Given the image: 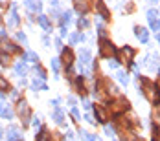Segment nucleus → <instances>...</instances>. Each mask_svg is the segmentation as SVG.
Masks as SVG:
<instances>
[{
  "label": "nucleus",
  "instance_id": "nucleus-17",
  "mask_svg": "<svg viewBox=\"0 0 160 141\" xmlns=\"http://www.w3.org/2000/svg\"><path fill=\"white\" fill-rule=\"evenodd\" d=\"M147 66H149V70H155V68L158 66V55H157V53L147 57Z\"/></svg>",
  "mask_w": 160,
  "mask_h": 141
},
{
  "label": "nucleus",
  "instance_id": "nucleus-19",
  "mask_svg": "<svg viewBox=\"0 0 160 141\" xmlns=\"http://www.w3.org/2000/svg\"><path fill=\"white\" fill-rule=\"evenodd\" d=\"M96 115H98V121L99 123H107V114H105V110L101 108V106H96Z\"/></svg>",
  "mask_w": 160,
  "mask_h": 141
},
{
  "label": "nucleus",
  "instance_id": "nucleus-29",
  "mask_svg": "<svg viewBox=\"0 0 160 141\" xmlns=\"http://www.w3.org/2000/svg\"><path fill=\"white\" fill-rule=\"evenodd\" d=\"M105 132H107V136H109V138H114V136H116V130H114V126L107 125V123H105Z\"/></svg>",
  "mask_w": 160,
  "mask_h": 141
},
{
  "label": "nucleus",
  "instance_id": "nucleus-22",
  "mask_svg": "<svg viewBox=\"0 0 160 141\" xmlns=\"http://www.w3.org/2000/svg\"><path fill=\"white\" fill-rule=\"evenodd\" d=\"M116 79H118L123 86H127V84H129V77H127V73H125V72H118V73H116Z\"/></svg>",
  "mask_w": 160,
  "mask_h": 141
},
{
  "label": "nucleus",
  "instance_id": "nucleus-33",
  "mask_svg": "<svg viewBox=\"0 0 160 141\" xmlns=\"http://www.w3.org/2000/svg\"><path fill=\"white\" fill-rule=\"evenodd\" d=\"M109 68H111V70H116V68H118V66H120V63H118V61H116V59H109Z\"/></svg>",
  "mask_w": 160,
  "mask_h": 141
},
{
  "label": "nucleus",
  "instance_id": "nucleus-7",
  "mask_svg": "<svg viewBox=\"0 0 160 141\" xmlns=\"http://www.w3.org/2000/svg\"><path fill=\"white\" fill-rule=\"evenodd\" d=\"M96 7L98 11H99V15H101V18H111V13H109V9H107V6H105V2L103 0H96Z\"/></svg>",
  "mask_w": 160,
  "mask_h": 141
},
{
  "label": "nucleus",
  "instance_id": "nucleus-50",
  "mask_svg": "<svg viewBox=\"0 0 160 141\" xmlns=\"http://www.w3.org/2000/svg\"><path fill=\"white\" fill-rule=\"evenodd\" d=\"M158 40H160V33H158Z\"/></svg>",
  "mask_w": 160,
  "mask_h": 141
},
{
  "label": "nucleus",
  "instance_id": "nucleus-20",
  "mask_svg": "<svg viewBox=\"0 0 160 141\" xmlns=\"http://www.w3.org/2000/svg\"><path fill=\"white\" fill-rule=\"evenodd\" d=\"M32 90H48V86L42 82V79H35L32 82Z\"/></svg>",
  "mask_w": 160,
  "mask_h": 141
},
{
  "label": "nucleus",
  "instance_id": "nucleus-15",
  "mask_svg": "<svg viewBox=\"0 0 160 141\" xmlns=\"http://www.w3.org/2000/svg\"><path fill=\"white\" fill-rule=\"evenodd\" d=\"M0 115L4 119H13V110H11V106L9 105L8 106H0Z\"/></svg>",
  "mask_w": 160,
  "mask_h": 141
},
{
  "label": "nucleus",
  "instance_id": "nucleus-43",
  "mask_svg": "<svg viewBox=\"0 0 160 141\" xmlns=\"http://www.w3.org/2000/svg\"><path fill=\"white\" fill-rule=\"evenodd\" d=\"M52 105H53V108H57V106H59V99H53Z\"/></svg>",
  "mask_w": 160,
  "mask_h": 141
},
{
  "label": "nucleus",
  "instance_id": "nucleus-2",
  "mask_svg": "<svg viewBox=\"0 0 160 141\" xmlns=\"http://www.w3.org/2000/svg\"><path fill=\"white\" fill-rule=\"evenodd\" d=\"M99 53H101V57H105V59H111L112 55L116 53V48L112 46L111 40H107V39H101V42H99Z\"/></svg>",
  "mask_w": 160,
  "mask_h": 141
},
{
  "label": "nucleus",
  "instance_id": "nucleus-9",
  "mask_svg": "<svg viewBox=\"0 0 160 141\" xmlns=\"http://www.w3.org/2000/svg\"><path fill=\"white\" fill-rule=\"evenodd\" d=\"M0 48H2V51H4V53H13V51L18 49L13 42H9V40H6V39H2V40H0Z\"/></svg>",
  "mask_w": 160,
  "mask_h": 141
},
{
  "label": "nucleus",
  "instance_id": "nucleus-10",
  "mask_svg": "<svg viewBox=\"0 0 160 141\" xmlns=\"http://www.w3.org/2000/svg\"><path fill=\"white\" fill-rule=\"evenodd\" d=\"M26 7L30 11H33V13H41V9H42V6H41L39 0H26Z\"/></svg>",
  "mask_w": 160,
  "mask_h": 141
},
{
  "label": "nucleus",
  "instance_id": "nucleus-16",
  "mask_svg": "<svg viewBox=\"0 0 160 141\" xmlns=\"http://www.w3.org/2000/svg\"><path fill=\"white\" fill-rule=\"evenodd\" d=\"M15 73L18 75V77H22V75H26L28 73V66L22 63H17L15 64Z\"/></svg>",
  "mask_w": 160,
  "mask_h": 141
},
{
  "label": "nucleus",
  "instance_id": "nucleus-23",
  "mask_svg": "<svg viewBox=\"0 0 160 141\" xmlns=\"http://www.w3.org/2000/svg\"><path fill=\"white\" fill-rule=\"evenodd\" d=\"M83 40H85V37H83L81 33H72V35H70V42H72V44H78V42H83Z\"/></svg>",
  "mask_w": 160,
  "mask_h": 141
},
{
  "label": "nucleus",
  "instance_id": "nucleus-5",
  "mask_svg": "<svg viewBox=\"0 0 160 141\" xmlns=\"http://www.w3.org/2000/svg\"><path fill=\"white\" fill-rule=\"evenodd\" d=\"M17 112H18V115L22 117L24 125H28V121H30V115H32L28 103H26V101H18V105H17Z\"/></svg>",
  "mask_w": 160,
  "mask_h": 141
},
{
  "label": "nucleus",
  "instance_id": "nucleus-30",
  "mask_svg": "<svg viewBox=\"0 0 160 141\" xmlns=\"http://www.w3.org/2000/svg\"><path fill=\"white\" fill-rule=\"evenodd\" d=\"M0 64L2 66H8L9 64V55L8 53H0Z\"/></svg>",
  "mask_w": 160,
  "mask_h": 141
},
{
  "label": "nucleus",
  "instance_id": "nucleus-35",
  "mask_svg": "<svg viewBox=\"0 0 160 141\" xmlns=\"http://www.w3.org/2000/svg\"><path fill=\"white\" fill-rule=\"evenodd\" d=\"M122 141H136L134 139V136H131V134H125V132H123V134H122Z\"/></svg>",
  "mask_w": 160,
  "mask_h": 141
},
{
  "label": "nucleus",
  "instance_id": "nucleus-39",
  "mask_svg": "<svg viewBox=\"0 0 160 141\" xmlns=\"http://www.w3.org/2000/svg\"><path fill=\"white\" fill-rule=\"evenodd\" d=\"M55 48H57V49H63V44H61V40H59V39L55 40Z\"/></svg>",
  "mask_w": 160,
  "mask_h": 141
},
{
  "label": "nucleus",
  "instance_id": "nucleus-3",
  "mask_svg": "<svg viewBox=\"0 0 160 141\" xmlns=\"http://www.w3.org/2000/svg\"><path fill=\"white\" fill-rule=\"evenodd\" d=\"M144 94H145V97H147L151 103H155V101L158 99L157 84H153V82H149V81H144Z\"/></svg>",
  "mask_w": 160,
  "mask_h": 141
},
{
  "label": "nucleus",
  "instance_id": "nucleus-41",
  "mask_svg": "<svg viewBox=\"0 0 160 141\" xmlns=\"http://www.w3.org/2000/svg\"><path fill=\"white\" fill-rule=\"evenodd\" d=\"M85 119H87L88 123H94V119H92V115H90V114H87V115H85Z\"/></svg>",
  "mask_w": 160,
  "mask_h": 141
},
{
  "label": "nucleus",
  "instance_id": "nucleus-36",
  "mask_svg": "<svg viewBox=\"0 0 160 141\" xmlns=\"http://www.w3.org/2000/svg\"><path fill=\"white\" fill-rule=\"evenodd\" d=\"M17 39H18V40L22 42V44H26V42H28V39H26V35H24L22 31H18V33H17Z\"/></svg>",
  "mask_w": 160,
  "mask_h": 141
},
{
  "label": "nucleus",
  "instance_id": "nucleus-28",
  "mask_svg": "<svg viewBox=\"0 0 160 141\" xmlns=\"http://www.w3.org/2000/svg\"><path fill=\"white\" fill-rule=\"evenodd\" d=\"M76 6H78V11H79V13H87V11H88V6H87L83 0H81V2H78Z\"/></svg>",
  "mask_w": 160,
  "mask_h": 141
},
{
  "label": "nucleus",
  "instance_id": "nucleus-40",
  "mask_svg": "<svg viewBox=\"0 0 160 141\" xmlns=\"http://www.w3.org/2000/svg\"><path fill=\"white\" fill-rule=\"evenodd\" d=\"M50 4H52V7H59V0H52Z\"/></svg>",
  "mask_w": 160,
  "mask_h": 141
},
{
  "label": "nucleus",
  "instance_id": "nucleus-1",
  "mask_svg": "<svg viewBox=\"0 0 160 141\" xmlns=\"http://www.w3.org/2000/svg\"><path fill=\"white\" fill-rule=\"evenodd\" d=\"M109 110H111L112 114L120 115L122 112H125V110H129V103H127V99H123V97H118L116 101H112L111 105H109Z\"/></svg>",
  "mask_w": 160,
  "mask_h": 141
},
{
  "label": "nucleus",
  "instance_id": "nucleus-46",
  "mask_svg": "<svg viewBox=\"0 0 160 141\" xmlns=\"http://www.w3.org/2000/svg\"><path fill=\"white\" fill-rule=\"evenodd\" d=\"M4 101H6V95H4L2 92H0V103H4Z\"/></svg>",
  "mask_w": 160,
  "mask_h": 141
},
{
  "label": "nucleus",
  "instance_id": "nucleus-32",
  "mask_svg": "<svg viewBox=\"0 0 160 141\" xmlns=\"http://www.w3.org/2000/svg\"><path fill=\"white\" fill-rule=\"evenodd\" d=\"M35 73H37V75H39L41 79H46V72H44L41 66H35Z\"/></svg>",
  "mask_w": 160,
  "mask_h": 141
},
{
  "label": "nucleus",
  "instance_id": "nucleus-11",
  "mask_svg": "<svg viewBox=\"0 0 160 141\" xmlns=\"http://www.w3.org/2000/svg\"><path fill=\"white\" fill-rule=\"evenodd\" d=\"M20 134H18V130H17L15 126H9L8 128V141H20Z\"/></svg>",
  "mask_w": 160,
  "mask_h": 141
},
{
  "label": "nucleus",
  "instance_id": "nucleus-26",
  "mask_svg": "<svg viewBox=\"0 0 160 141\" xmlns=\"http://www.w3.org/2000/svg\"><path fill=\"white\" fill-rule=\"evenodd\" d=\"M37 141H50V134H48V130H41V134H39Z\"/></svg>",
  "mask_w": 160,
  "mask_h": 141
},
{
  "label": "nucleus",
  "instance_id": "nucleus-21",
  "mask_svg": "<svg viewBox=\"0 0 160 141\" xmlns=\"http://www.w3.org/2000/svg\"><path fill=\"white\" fill-rule=\"evenodd\" d=\"M24 61H28V63H37V61H39V55H37L35 51H32V49H28L26 55H24Z\"/></svg>",
  "mask_w": 160,
  "mask_h": 141
},
{
  "label": "nucleus",
  "instance_id": "nucleus-47",
  "mask_svg": "<svg viewBox=\"0 0 160 141\" xmlns=\"http://www.w3.org/2000/svg\"><path fill=\"white\" fill-rule=\"evenodd\" d=\"M2 136H4V130H2V126H0V139H2Z\"/></svg>",
  "mask_w": 160,
  "mask_h": 141
},
{
  "label": "nucleus",
  "instance_id": "nucleus-44",
  "mask_svg": "<svg viewBox=\"0 0 160 141\" xmlns=\"http://www.w3.org/2000/svg\"><path fill=\"white\" fill-rule=\"evenodd\" d=\"M41 125V121H39V117H35V119H33V126H39Z\"/></svg>",
  "mask_w": 160,
  "mask_h": 141
},
{
  "label": "nucleus",
  "instance_id": "nucleus-49",
  "mask_svg": "<svg viewBox=\"0 0 160 141\" xmlns=\"http://www.w3.org/2000/svg\"><path fill=\"white\" fill-rule=\"evenodd\" d=\"M157 86H160V81H158V84H157Z\"/></svg>",
  "mask_w": 160,
  "mask_h": 141
},
{
  "label": "nucleus",
  "instance_id": "nucleus-42",
  "mask_svg": "<svg viewBox=\"0 0 160 141\" xmlns=\"http://www.w3.org/2000/svg\"><path fill=\"white\" fill-rule=\"evenodd\" d=\"M83 106H85V108H87V110H90V106H92V105H90L88 101H83Z\"/></svg>",
  "mask_w": 160,
  "mask_h": 141
},
{
  "label": "nucleus",
  "instance_id": "nucleus-18",
  "mask_svg": "<svg viewBox=\"0 0 160 141\" xmlns=\"http://www.w3.org/2000/svg\"><path fill=\"white\" fill-rule=\"evenodd\" d=\"M63 119H64V114H63V110L59 108H55V112H53V121L57 123V125H63Z\"/></svg>",
  "mask_w": 160,
  "mask_h": 141
},
{
  "label": "nucleus",
  "instance_id": "nucleus-37",
  "mask_svg": "<svg viewBox=\"0 0 160 141\" xmlns=\"http://www.w3.org/2000/svg\"><path fill=\"white\" fill-rule=\"evenodd\" d=\"M72 115H74V117H76L78 121L81 119V115H79V110H78V108H72Z\"/></svg>",
  "mask_w": 160,
  "mask_h": 141
},
{
  "label": "nucleus",
  "instance_id": "nucleus-25",
  "mask_svg": "<svg viewBox=\"0 0 160 141\" xmlns=\"http://www.w3.org/2000/svg\"><path fill=\"white\" fill-rule=\"evenodd\" d=\"M70 20H72V13H70V11H66V13H63V15H61V24H68V22H70Z\"/></svg>",
  "mask_w": 160,
  "mask_h": 141
},
{
  "label": "nucleus",
  "instance_id": "nucleus-48",
  "mask_svg": "<svg viewBox=\"0 0 160 141\" xmlns=\"http://www.w3.org/2000/svg\"><path fill=\"white\" fill-rule=\"evenodd\" d=\"M74 2H76V4H78V2H81V0H74Z\"/></svg>",
  "mask_w": 160,
  "mask_h": 141
},
{
  "label": "nucleus",
  "instance_id": "nucleus-34",
  "mask_svg": "<svg viewBox=\"0 0 160 141\" xmlns=\"http://www.w3.org/2000/svg\"><path fill=\"white\" fill-rule=\"evenodd\" d=\"M78 26H79V30H81V28H87V26H88V20H87V18H83V16H81L79 20H78Z\"/></svg>",
  "mask_w": 160,
  "mask_h": 141
},
{
  "label": "nucleus",
  "instance_id": "nucleus-12",
  "mask_svg": "<svg viewBox=\"0 0 160 141\" xmlns=\"http://www.w3.org/2000/svg\"><path fill=\"white\" fill-rule=\"evenodd\" d=\"M79 59H81V66H88V64H90V61H92L90 51H88V49H81Z\"/></svg>",
  "mask_w": 160,
  "mask_h": 141
},
{
  "label": "nucleus",
  "instance_id": "nucleus-24",
  "mask_svg": "<svg viewBox=\"0 0 160 141\" xmlns=\"http://www.w3.org/2000/svg\"><path fill=\"white\" fill-rule=\"evenodd\" d=\"M39 24H41V26H42V28H44L46 31L50 30V20H48V16L41 15V16H39Z\"/></svg>",
  "mask_w": 160,
  "mask_h": 141
},
{
  "label": "nucleus",
  "instance_id": "nucleus-13",
  "mask_svg": "<svg viewBox=\"0 0 160 141\" xmlns=\"http://www.w3.org/2000/svg\"><path fill=\"white\" fill-rule=\"evenodd\" d=\"M61 61L64 63L66 68L72 64V61H74V53H72V49H63V59H61Z\"/></svg>",
  "mask_w": 160,
  "mask_h": 141
},
{
  "label": "nucleus",
  "instance_id": "nucleus-51",
  "mask_svg": "<svg viewBox=\"0 0 160 141\" xmlns=\"http://www.w3.org/2000/svg\"><path fill=\"white\" fill-rule=\"evenodd\" d=\"M158 72H160V68H158Z\"/></svg>",
  "mask_w": 160,
  "mask_h": 141
},
{
  "label": "nucleus",
  "instance_id": "nucleus-4",
  "mask_svg": "<svg viewBox=\"0 0 160 141\" xmlns=\"http://www.w3.org/2000/svg\"><path fill=\"white\" fill-rule=\"evenodd\" d=\"M134 57V49L131 46H123L118 51V63H131Z\"/></svg>",
  "mask_w": 160,
  "mask_h": 141
},
{
  "label": "nucleus",
  "instance_id": "nucleus-45",
  "mask_svg": "<svg viewBox=\"0 0 160 141\" xmlns=\"http://www.w3.org/2000/svg\"><path fill=\"white\" fill-rule=\"evenodd\" d=\"M61 37H66V28H64V26L61 28Z\"/></svg>",
  "mask_w": 160,
  "mask_h": 141
},
{
  "label": "nucleus",
  "instance_id": "nucleus-6",
  "mask_svg": "<svg viewBox=\"0 0 160 141\" xmlns=\"http://www.w3.org/2000/svg\"><path fill=\"white\" fill-rule=\"evenodd\" d=\"M147 20H149V26H151L153 31H160V15H158V11L149 9V11H147Z\"/></svg>",
  "mask_w": 160,
  "mask_h": 141
},
{
  "label": "nucleus",
  "instance_id": "nucleus-38",
  "mask_svg": "<svg viewBox=\"0 0 160 141\" xmlns=\"http://www.w3.org/2000/svg\"><path fill=\"white\" fill-rule=\"evenodd\" d=\"M118 123H120L122 126H129V121L125 119V117H120V121H118Z\"/></svg>",
  "mask_w": 160,
  "mask_h": 141
},
{
  "label": "nucleus",
  "instance_id": "nucleus-14",
  "mask_svg": "<svg viewBox=\"0 0 160 141\" xmlns=\"http://www.w3.org/2000/svg\"><path fill=\"white\" fill-rule=\"evenodd\" d=\"M18 13H17V6H13V11H11V16H9V20H8V26L9 28H15L17 24H18Z\"/></svg>",
  "mask_w": 160,
  "mask_h": 141
},
{
  "label": "nucleus",
  "instance_id": "nucleus-8",
  "mask_svg": "<svg viewBox=\"0 0 160 141\" xmlns=\"http://www.w3.org/2000/svg\"><path fill=\"white\" fill-rule=\"evenodd\" d=\"M134 35H136V39L140 40V42H147L149 40V31L145 30V28H134Z\"/></svg>",
  "mask_w": 160,
  "mask_h": 141
},
{
  "label": "nucleus",
  "instance_id": "nucleus-31",
  "mask_svg": "<svg viewBox=\"0 0 160 141\" xmlns=\"http://www.w3.org/2000/svg\"><path fill=\"white\" fill-rule=\"evenodd\" d=\"M0 90H9V82L0 75Z\"/></svg>",
  "mask_w": 160,
  "mask_h": 141
},
{
  "label": "nucleus",
  "instance_id": "nucleus-27",
  "mask_svg": "<svg viewBox=\"0 0 160 141\" xmlns=\"http://www.w3.org/2000/svg\"><path fill=\"white\" fill-rule=\"evenodd\" d=\"M52 68L55 73H59V68H61V59H52Z\"/></svg>",
  "mask_w": 160,
  "mask_h": 141
}]
</instances>
